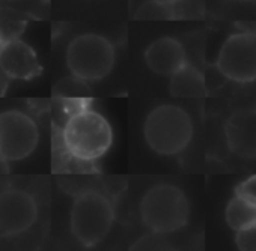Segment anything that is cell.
Here are the masks:
<instances>
[{
  "label": "cell",
  "instance_id": "52a82bcc",
  "mask_svg": "<svg viewBox=\"0 0 256 251\" xmlns=\"http://www.w3.org/2000/svg\"><path fill=\"white\" fill-rule=\"evenodd\" d=\"M217 69L236 83L256 80V33L240 32L229 36L220 48Z\"/></svg>",
  "mask_w": 256,
  "mask_h": 251
},
{
  "label": "cell",
  "instance_id": "5bb4252c",
  "mask_svg": "<svg viewBox=\"0 0 256 251\" xmlns=\"http://www.w3.org/2000/svg\"><path fill=\"white\" fill-rule=\"evenodd\" d=\"M136 20H150V21H157V20H172L174 18V11L170 5H163L150 0L148 3L139 8V11L134 15Z\"/></svg>",
  "mask_w": 256,
  "mask_h": 251
},
{
  "label": "cell",
  "instance_id": "d6986e66",
  "mask_svg": "<svg viewBox=\"0 0 256 251\" xmlns=\"http://www.w3.org/2000/svg\"><path fill=\"white\" fill-rule=\"evenodd\" d=\"M8 2H16V0H8Z\"/></svg>",
  "mask_w": 256,
  "mask_h": 251
},
{
  "label": "cell",
  "instance_id": "7c38bea8",
  "mask_svg": "<svg viewBox=\"0 0 256 251\" xmlns=\"http://www.w3.org/2000/svg\"><path fill=\"white\" fill-rule=\"evenodd\" d=\"M169 90L175 98H200L206 93L205 78L196 66L186 63L170 75Z\"/></svg>",
  "mask_w": 256,
  "mask_h": 251
},
{
  "label": "cell",
  "instance_id": "277c9868",
  "mask_svg": "<svg viewBox=\"0 0 256 251\" xmlns=\"http://www.w3.org/2000/svg\"><path fill=\"white\" fill-rule=\"evenodd\" d=\"M114 209L108 197L98 191H83L76 196L70 212V229L83 247L100 244L112 230Z\"/></svg>",
  "mask_w": 256,
  "mask_h": 251
},
{
  "label": "cell",
  "instance_id": "3957f363",
  "mask_svg": "<svg viewBox=\"0 0 256 251\" xmlns=\"http://www.w3.org/2000/svg\"><path fill=\"white\" fill-rule=\"evenodd\" d=\"M142 223L154 233L166 235L182 229L190 217V203L181 188L158 184L150 188L139 206Z\"/></svg>",
  "mask_w": 256,
  "mask_h": 251
},
{
  "label": "cell",
  "instance_id": "30bf717a",
  "mask_svg": "<svg viewBox=\"0 0 256 251\" xmlns=\"http://www.w3.org/2000/svg\"><path fill=\"white\" fill-rule=\"evenodd\" d=\"M228 148L240 158H256V108L234 111L224 125Z\"/></svg>",
  "mask_w": 256,
  "mask_h": 251
},
{
  "label": "cell",
  "instance_id": "8fae6325",
  "mask_svg": "<svg viewBox=\"0 0 256 251\" xmlns=\"http://www.w3.org/2000/svg\"><path fill=\"white\" fill-rule=\"evenodd\" d=\"M145 62L152 72L170 77L187 63V54L178 39L164 36L145 50Z\"/></svg>",
  "mask_w": 256,
  "mask_h": 251
},
{
  "label": "cell",
  "instance_id": "6da1fadb",
  "mask_svg": "<svg viewBox=\"0 0 256 251\" xmlns=\"http://www.w3.org/2000/svg\"><path fill=\"white\" fill-rule=\"evenodd\" d=\"M65 152L80 163H95L113 145L110 122L96 110L80 107L68 114L62 128Z\"/></svg>",
  "mask_w": 256,
  "mask_h": 251
},
{
  "label": "cell",
  "instance_id": "4fadbf2b",
  "mask_svg": "<svg viewBox=\"0 0 256 251\" xmlns=\"http://www.w3.org/2000/svg\"><path fill=\"white\" fill-rule=\"evenodd\" d=\"M226 223L230 229L241 230L256 223V206L244 200L240 196H235L226 206L224 211Z\"/></svg>",
  "mask_w": 256,
  "mask_h": 251
},
{
  "label": "cell",
  "instance_id": "9c48e42d",
  "mask_svg": "<svg viewBox=\"0 0 256 251\" xmlns=\"http://www.w3.org/2000/svg\"><path fill=\"white\" fill-rule=\"evenodd\" d=\"M0 71L11 80H34L42 72L35 50L20 38L0 41Z\"/></svg>",
  "mask_w": 256,
  "mask_h": 251
},
{
  "label": "cell",
  "instance_id": "ba28073f",
  "mask_svg": "<svg viewBox=\"0 0 256 251\" xmlns=\"http://www.w3.org/2000/svg\"><path fill=\"white\" fill-rule=\"evenodd\" d=\"M36 218L38 205L30 193L22 188L0 191V235H22L35 224Z\"/></svg>",
  "mask_w": 256,
  "mask_h": 251
},
{
  "label": "cell",
  "instance_id": "ac0fdd59",
  "mask_svg": "<svg viewBox=\"0 0 256 251\" xmlns=\"http://www.w3.org/2000/svg\"><path fill=\"white\" fill-rule=\"evenodd\" d=\"M240 2H256V0H240Z\"/></svg>",
  "mask_w": 256,
  "mask_h": 251
},
{
  "label": "cell",
  "instance_id": "e0dca14e",
  "mask_svg": "<svg viewBox=\"0 0 256 251\" xmlns=\"http://www.w3.org/2000/svg\"><path fill=\"white\" fill-rule=\"evenodd\" d=\"M152 2H157V3H163V5H170V6H174L175 3L181 2V0H152Z\"/></svg>",
  "mask_w": 256,
  "mask_h": 251
},
{
  "label": "cell",
  "instance_id": "8992f818",
  "mask_svg": "<svg viewBox=\"0 0 256 251\" xmlns=\"http://www.w3.org/2000/svg\"><path fill=\"white\" fill-rule=\"evenodd\" d=\"M40 143L36 122L22 110L0 113V161H23Z\"/></svg>",
  "mask_w": 256,
  "mask_h": 251
},
{
  "label": "cell",
  "instance_id": "5b68a950",
  "mask_svg": "<svg viewBox=\"0 0 256 251\" xmlns=\"http://www.w3.org/2000/svg\"><path fill=\"white\" fill-rule=\"evenodd\" d=\"M116 60L113 44L102 35L83 33L76 36L66 48V66L71 75L82 83L106 78Z\"/></svg>",
  "mask_w": 256,
  "mask_h": 251
},
{
  "label": "cell",
  "instance_id": "9a60e30c",
  "mask_svg": "<svg viewBox=\"0 0 256 251\" xmlns=\"http://www.w3.org/2000/svg\"><path fill=\"white\" fill-rule=\"evenodd\" d=\"M235 244L241 251H256V223L236 230Z\"/></svg>",
  "mask_w": 256,
  "mask_h": 251
},
{
  "label": "cell",
  "instance_id": "2e32d148",
  "mask_svg": "<svg viewBox=\"0 0 256 251\" xmlns=\"http://www.w3.org/2000/svg\"><path fill=\"white\" fill-rule=\"evenodd\" d=\"M235 196H240L244 200H247L256 206V175L246 179L242 184H240L235 188Z\"/></svg>",
  "mask_w": 256,
  "mask_h": 251
},
{
  "label": "cell",
  "instance_id": "7a4b0ae2",
  "mask_svg": "<svg viewBox=\"0 0 256 251\" xmlns=\"http://www.w3.org/2000/svg\"><path fill=\"white\" fill-rule=\"evenodd\" d=\"M144 137L158 155L181 154L193 137V123L186 110L174 104H162L150 111L144 123Z\"/></svg>",
  "mask_w": 256,
  "mask_h": 251
}]
</instances>
